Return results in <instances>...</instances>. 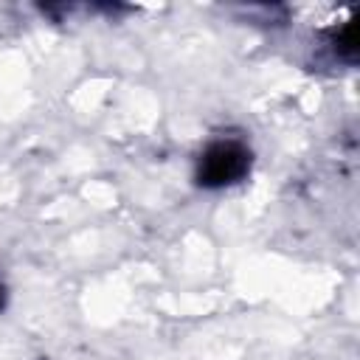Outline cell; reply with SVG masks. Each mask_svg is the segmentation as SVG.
<instances>
[{
  "instance_id": "cell-2",
  "label": "cell",
  "mask_w": 360,
  "mask_h": 360,
  "mask_svg": "<svg viewBox=\"0 0 360 360\" xmlns=\"http://www.w3.org/2000/svg\"><path fill=\"white\" fill-rule=\"evenodd\" d=\"M338 51L346 53V56H354V51H357V28L354 25L343 28V34L338 37Z\"/></svg>"
},
{
  "instance_id": "cell-1",
  "label": "cell",
  "mask_w": 360,
  "mask_h": 360,
  "mask_svg": "<svg viewBox=\"0 0 360 360\" xmlns=\"http://www.w3.org/2000/svg\"><path fill=\"white\" fill-rule=\"evenodd\" d=\"M250 172V149L239 141H214L197 160V183L202 188H225Z\"/></svg>"
},
{
  "instance_id": "cell-3",
  "label": "cell",
  "mask_w": 360,
  "mask_h": 360,
  "mask_svg": "<svg viewBox=\"0 0 360 360\" xmlns=\"http://www.w3.org/2000/svg\"><path fill=\"white\" fill-rule=\"evenodd\" d=\"M3 304H6V287H3V281H0V309H3Z\"/></svg>"
}]
</instances>
